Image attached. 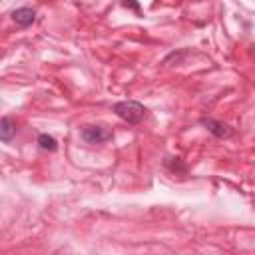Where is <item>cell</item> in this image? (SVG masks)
Returning <instances> with one entry per match:
<instances>
[{"instance_id":"8","label":"cell","mask_w":255,"mask_h":255,"mask_svg":"<svg viewBox=\"0 0 255 255\" xmlns=\"http://www.w3.org/2000/svg\"><path fill=\"white\" fill-rule=\"evenodd\" d=\"M183 56H187V50H179L177 54H175V52H171V54H169V56L163 60V64H169L171 60H175V62H181V58H183Z\"/></svg>"},{"instance_id":"5","label":"cell","mask_w":255,"mask_h":255,"mask_svg":"<svg viewBox=\"0 0 255 255\" xmlns=\"http://www.w3.org/2000/svg\"><path fill=\"white\" fill-rule=\"evenodd\" d=\"M16 135V122L8 116H4L0 120V139L2 141H10Z\"/></svg>"},{"instance_id":"4","label":"cell","mask_w":255,"mask_h":255,"mask_svg":"<svg viewBox=\"0 0 255 255\" xmlns=\"http://www.w3.org/2000/svg\"><path fill=\"white\" fill-rule=\"evenodd\" d=\"M12 20H14L18 26L28 28V26H32V24H34V20H36V12H34L32 8H28V6L16 8V10L12 12Z\"/></svg>"},{"instance_id":"1","label":"cell","mask_w":255,"mask_h":255,"mask_svg":"<svg viewBox=\"0 0 255 255\" xmlns=\"http://www.w3.org/2000/svg\"><path fill=\"white\" fill-rule=\"evenodd\" d=\"M114 112L118 118H122L128 124H139L145 118V108L135 100H124L114 104Z\"/></svg>"},{"instance_id":"2","label":"cell","mask_w":255,"mask_h":255,"mask_svg":"<svg viewBox=\"0 0 255 255\" xmlns=\"http://www.w3.org/2000/svg\"><path fill=\"white\" fill-rule=\"evenodd\" d=\"M80 135L86 143H104V141L112 139V131L102 128V126H86L80 131Z\"/></svg>"},{"instance_id":"3","label":"cell","mask_w":255,"mask_h":255,"mask_svg":"<svg viewBox=\"0 0 255 255\" xmlns=\"http://www.w3.org/2000/svg\"><path fill=\"white\" fill-rule=\"evenodd\" d=\"M201 126H203L207 131H211L215 137H229V135L233 133V129H231L227 124H223V122H219V120H213V118H203V120H201Z\"/></svg>"},{"instance_id":"9","label":"cell","mask_w":255,"mask_h":255,"mask_svg":"<svg viewBox=\"0 0 255 255\" xmlns=\"http://www.w3.org/2000/svg\"><path fill=\"white\" fill-rule=\"evenodd\" d=\"M122 6H124V8H131V10H139V6H137L135 2H124Z\"/></svg>"},{"instance_id":"7","label":"cell","mask_w":255,"mask_h":255,"mask_svg":"<svg viewBox=\"0 0 255 255\" xmlns=\"http://www.w3.org/2000/svg\"><path fill=\"white\" fill-rule=\"evenodd\" d=\"M38 145L42 149H48V151H56L58 149V141L52 135H48V133H40L38 135Z\"/></svg>"},{"instance_id":"6","label":"cell","mask_w":255,"mask_h":255,"mask_svg":"<svg viewBox=\"0 0 255 255\" xmlns=\"http://www.w3.org/2000/svg\"><path fill=\"white\" fill-rule=\"evenodd\" d=\"M163 165L171 171V173H187V165L181 161V157H167L165 161H163Z\"/></svg>"}]
</instances>
